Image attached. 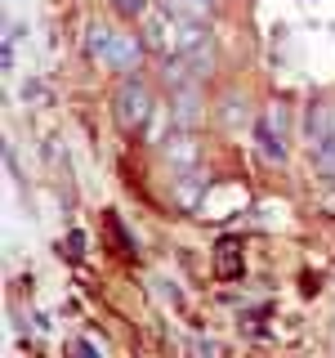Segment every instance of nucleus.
Returning a JSON list of instances; mask_svg holds the SVG:
<instances>
[{"label":"nucleus","instance_id":"10","mask_svg":"<svg viewBox=\"0 0 335 358\" xmlns=\"http://www.w3.org/2000/svg\"><path fill=\"white\" fill-rule=\"evenodd\" d=\"M215 273L223 282H232V278H241V255L232 242H219V260H215Z\"/></svg>","mask_w":335,"mask_h":358},{"label":"nucleus","instance_id":"13","mask_svg":"<svg viewBox=\"0 0 335 358\" xmlns=\"http://www.w3.org/2000/svg\"><path fill=\"white\" fill-rule=\"evenodd\" d=\"M197 350H201V354H223V345H219V341H197Z\"/></svg>","mask_w":335,"mask_h":358},{"label":"nucleus","instance_id":"11","mask_svg":"<svg viewBox=\"0 0 335 358\" xmlns=\"http://www.w3.org/2000/svg\"><path fill=\"white\" fill-rule=\"evenodd\" d=\"M148 5H152V0H112V9H117L121 18H143Z\"/></svg>","mask_w":335,"mask_h":358},{"label":"nucleus","instance_id":"2","mask_svg":"<svg viewBox=\"0 0 335 358\" xmlns=\"http://www.w3.org/2000/svg\"><path fill=\"white\" fill-rule=\"evenodd\" d=\"M282 121H286V112H282V108L268 112L264 121H255V139H260V152H264V162H273V166H282V162H286V134H282Z\"/></svg>","mask_w":335,"mask_h":358},{"label":"nucleus","instance_id":"6","mask_svg":"<svg viewBox=\"0 0 335 358\" xmlns=\"http://www.w3.org/2000/svg\"><path fill=\"white\" fill-rule=\"evenodd\" d=\"M206 193H210V179H206V175H197V171H184V175H179L174 201H179L184 210H197L201 201H206Z\"/></svg>","mask_w":335,"mask_h":358},{"label":"nucleus","instance_id":"7","mask_svg":"<svg viewBox=\"0 0 335 358\" xmlns=\"http://www.w3.org/2000/svg\"><path fill=\"white\" fill-rule=\"evenodd\" d=\"M112 45H117V31H112L107 22H98V18H94V22L85 27V54H89L94 63H107Z\"/></svg>","mask_w":335,"mask_h":358},{"label":"nucleus","instance_id":"1","mask_svg":"<svg viewBox=\"0 0 335 358\" xmlns=\"http://www.w3.org/2000/svg\"><path fill=\"white\" fill-rule=\"evenodd\" d=\"M112 117H117L121 134H139L152 121V90L143 81H134V76H126L117 85V94H112Z\"/></svg>","mask_w":335,"mask_h":358},{"label":"nucleus","instance_id":"4","mask_svg":"<svg viewBox=\"0 0 335 358\" xmlns=\"http://www.w3.org/2000/svg\"><path fill=\"white\" fill-rule=\"evenodd\" d=\"M143 54H148L143 36H134V31H117V45H112V54H107V67H112V72H134V67L143 63Z\"/></svg>","mask_w":335,"mask_h":358},{"label":"nucleus","instance_id":"8","mask_svg":"<svg viewBox=\"0 0 335 358\" xmlns=\"http://www.w3.org/2000/svg\"><path fill=\"white\" fill-rule=\"evenodd\" d=\"M165 157H170V166H179V171H193L197 166V157H201V148H197V139L193 134H170L165 139Z\"/></svg>","mask_w":335,"mask_h":358},{"label":"nucleus","instance_id":"9","mask_svg":"<svg viewBox=\"0 0 335 358\" xmlns=\"http://www.w3.org/2000/svg\"><path fill=\"white\" fill-rule=\"evenodd\" d=\"M313 166H318L327 179H335V134H322V139H313Z\"/></svg>","mask_w":335,"mask_h":358},{"label":"nucleus","instance_id":"12","mask_svg":"<svg viewBox=\"0 0 335 358\" xmlns=\"http://www.w3.org/2000/svg\"><path fill=\"white\" fill-rule=\"evenodd\" d=\"M215 5H219V0H184V14L188 18H210V14H215Z\"/></svg>","mask_w":335,"mask_h":358},{"label":"nucleus","instance_id":"3","mask_svg":"<svg viewBox=\"0 0 335 358\" xmlns=\"http://www.w3.org/2000/svg\"><path fill=\"white\" fill-rule=\"evenodd\" d=\"M143 45L148 50H156L165 59V54H179V22L170 14H156L148 18V27H143Z\"/></svg>","mask_w":335,"mask_h":358},{"label":"nucleus","instance_id":"5","mask_svg":"<svg viewBox=\"0 0 335 358\" xmlns=\"http://www.w3.org/2000/svg\"><path fill=\"white\" fill-rule=\"evenodd\" d=\"M170 108H174V112H170V121H174V126H179V130H193L197 121H201V90H197V81L179 85Z\"/></svg>","mask_w":335,"mask_h":358}]
</instances>
